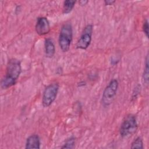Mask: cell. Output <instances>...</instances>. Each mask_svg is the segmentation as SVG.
<instances>
[{"instance_id":"6da1fadb","label":"cell","mask_w":149,"mask_h":149,"mask_svg":"<svg viewBox=\"0 0 149 149\" xmlns=\"http://www.w3.org/2000/svg\"><path fill=\"white\" fill-rule=\"evenodd\" d=\"M21 71L20 62L15 58L10 59L7 64L6 74L1 80V88L6 89L15 85L21 73Z\"/></svg>"},{"instance_id":"7a4b0ae2","label":"cell","mask_w":149,"mask_h":149,"mask_svg":"<svg viewBox=\"0 0 149 149\" xmlns=\"http://www.w3.org/2000/svg\"><path fill=\"white\" fill-rule=\"evenodd\" d=\"M73 37V29L70 23H65L61 27L59 35V45L63 52L69 49Z\"/></svg>"},{"instance_id":"3957f363","label":"cell","mask_w":149,"mask_h":149,"mask_svg":"<svg viewBox=\"0 0 149 149\" xmlns=\"http://www.w3.org/2000/svg\"><path fill=\"white\" fill-rule=\"evenodd\" d=\"M138 127L136 116L133 114L127 115L123 119L119 129V134L123 138H127L132 136Z\"/></svg>"},{"instance_id":"277c9868","label":"cell","mask_w":149,"mask_h":149,"mask_svg":"<svg viewBox=\"0 0 149 149\" xmlns=\"http://www.w3.org/2000/svg\"><path fill=\"white\" fill-rule=\"evenodd\" d=\"M118 80L113 79L110 81L105 88L101 98V102L104 107L109 105L113 101L118 88Z\"/></svg>"},{"instance_id":"5b68a950","label":"cell","mask_w":149,"mask_h":149,"mask_svg":"<svg viewBox=\"0 0 149 149\" xmlns=\"http://www.w3.org/2000/svg\"><path fill=\"white\" fill-rule=\"evenodd\" d=\"M59 86L58 83H54L47 86L43 92L42 104L44 107H49L56 98Z\"/></svg>"},{"instance_id":"8992f818","label":"cell","mask_w":149,"mask_h":149,"mask_svg":"<svg viewBox=\"0 0 149 149\" xmlns=\"http://www.w3.org/2000/svg\"><path fill=\"white\" fill-rule=\"evenodd\" d=\"M93 31V26L87 24L83 29L81 34L78 40L76 47L77 49H86L90 45Z\"/></svg>"},{"instance_id":"52a82bcc","label":"cell","mask_w":149,"mask_h":149,"mask_svg":"<svg viewBox=\"0 0 149 149\" xmlns=\"http://www.w3.org/2000/svg\"><path fill=\"white\" fill-rule=\"evenodd\" d=\"M35 29L37 33L40 36L48 34L50 31V24L47 18L45 17H38Z\"/></svg>"},{"instance_id":"ba28073f","label":"cell","mask_w":149,"mask_h":149,"mask_svg":"<svg viewBox=\"0 0 149 149\" xmlns=\"http://www.w3.org/2000/svg\"><path fill=\"white\" fill-rule=\"evenodd\" d=\"M25 148H40V139L37 134L30 135L26 140Z\"/></svg>"},{"instance_id":"9c48e42d","label":"cell","mask_w":149,"mask_h":149,"mask_svg":"<svg viewBox=\"0 0 149 149\" xmlns=\"http://www.w3.org/2000/svg\"><path fill=\"white\" fill-rule=\"evenodd\" d=\"M45 54L47 58H52L55 53V47L52 39L47 38L44 42Z\"/></svg>"},{"instance_id":"30bf717a","label":"cell","mask_w":149,"mask_h":149,"mask_svg":"<svg viewBox=\"0 0 149 149\" xmlns=\"http://www.w3.org/2000/svg\"><path fill=\"white\" fill-rule=\"evenodd\" d=\"M76 3V1H71V0H66L63 2V13L65 14H67L70 13L73 8L74 6Z\"/></svg>"},{"instance_id":"8fae6325","label":"cell","mask_w":149,"mask_h":149,"mask_svg":"<svg viewBox=\"0 0 149 149\" xmlns=\"http://www.w3.org/2000/svg\"><path fill=\"white\" fill-rule=\"evenodd\" d=\"M148 55H147L145 62V68L144 69L143 74V81L145 84H148Z\"/></svg>"},{"instance_id":"7c38bea8","label":"cell","mask_w":149,"mask_h":149,"mask_svg":"<svg viewBox=\"0 0 149 149\" xmlns=\"http://www.w3.org/2000/svg\"><path fill=\"white\" fill-rule=\"evenodd\" d=\"M143 147H143V140L140 137H138L135 140H134V141L132 143V145L130 147L131 148H139V149H143Z\"/></svg>"},{"instance_id":"4fadbf2b","label":"cell","mask_w":149,"mask_h":149,"mask_svg":"<svg viewBox=\"0 0 149 149\" xmlns=\"http://www.w3.org/2000/svg\"><path fill=\"white\" fill-rule=\"evenodd\" d=\"M75 145V138L71 137L69 138L65 143L63 146L61 147L62 148H73Z\"/></svg>"},{"instance_id":"5bb4252c","label":"cell","mask_w":149,"mask_h":149,"mask_svg":"<svg viewBox=\"0 0 149 149\" xmlns=\"http://www.w3.org/2000/svg\"><path fill=\"white\" fill-rule=\"evenodd\" d=\"M148 22L147 19H146L143 24V30L145 35L147 38H148Z\"/></svg>"},{"instance_id":"9a60e30c","label":"cell","mask_w":149,"mask_h":149,"mask_svg":"<svg viewBox=\"0 0 149 149\" xmlns=\"http://www.w3.org/2000/svg\"><path fill=\"white\" fill-rule=\"evenodd\" d=\"M116 1L112 0H105L104 1V3L105 5H112Z\"/></svg>"},{"instance_id":"2e32d148","label":"cell","mask_w":149,"mask_h":149,"mask_svg":"<svg viewBox=\"0 0 149 149\" xmlns=\"http://www.w3.org/2000/svg\"><path fill=\"white\" fill-rule=\"evenodd\" d=\"M88 2V1H87V0H81V1H79V3L81 6L85 5H86Z\"/></svg>"}]
</instances>
